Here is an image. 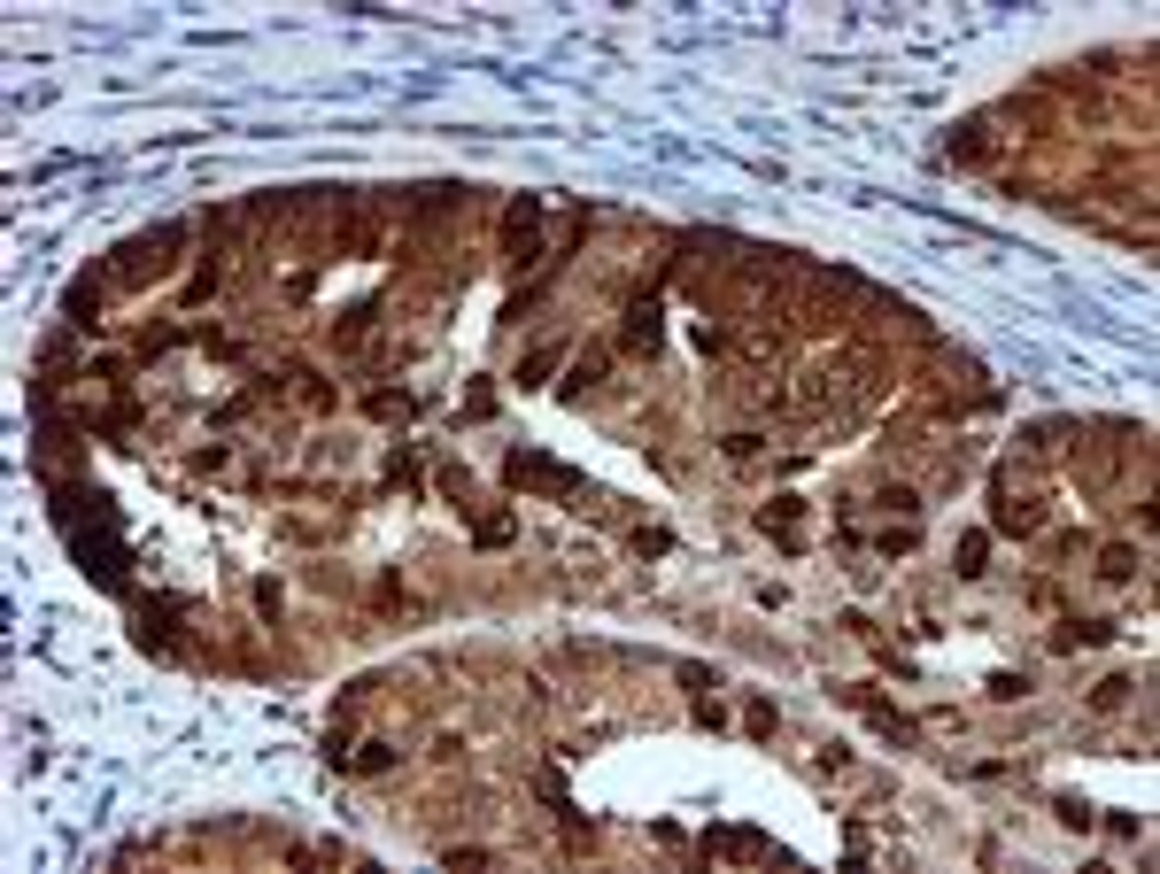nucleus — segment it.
<instances>
[{
	"label": "nucleus",
	"mask_w": 1160,
	"mask_h": 874,
	"mask_svg": "<svg viewBox=\"0 0 1160 874\" xmlns=\"http://www.w3.org/2000/svg\"><path fill=\"white\" fill-rule=\"evenodd\" d=\"M171 248H186V225H155V233L124 240V248H116V279H124V287L163 279V271H171Z\"/></svg>",
	"instance_id": "1"
},
{
	"label": "nucleus",
	"mask_w": 1160,
	"mask_h": 874,
	"mask_svg": "<svg viewBox=\"0 0 1160 874\" xmlns=\"http://www.w3.org/2000/svg\"><path fill=\"white\" fill-rule=\"evenodd\" d=\"M503 472H511V488H542V496H580V488H588L573 465H550V457H534V449H519Z\"/></svg>",
	"instance_id": "2"
},
{
	"label": "nucleus",
	"mask_w": 1160,
	"mask_h": 874,
	"mask_svg": "<svg viewBox=\"0 0 1160 874\" xmlns=\"http://www.w3.org/2000/svg\"><path fill=\"white\" fill-rule=\"evenodd\" d=\"M534 233H542V202L519 194V209L503 217V248H511V263H542V240H534Z\"/></svg>",
	"instance_id": "3"
},
{
	"label": "nucleus",
	"mask_w": 1160,
	"mask_h": 874,
	"mask_svg": "<svg viewBox=\"0 0 1160 874\" xmlns=\"http://www.w3.org/2000/svg\"><path fill=\"white\" fill-rule=\"evenodd\" d=\"M704 851H727V859H789L774 836H758V828H704Z\"/></svg>",
	"instance_id": "4"
},
{
	"label": "nucleus",
	"mask_w": 1160,
	"mask_h": 874,
	"mask_svg": "<svg viewBox=\"0 0 1160 874\" xmlns=\"http://www.w3.org/2000/svg\"><path fill=\"white\" fill-rule=\"evenodd\" d=\"M627 349H658V294H642V302H627Z\"/></svg>",
	"instance_id": "5"
},
{
	"label": "nucleus",
	"mask_w": 1160,
	"mask_h": 874,
	"mask_svg": "<svg viewBox=\"0 0 1160 874\" xmlns=\"http://www.w3.org/2000/svg\"><path fill=\"white\" fill-rule=\"evenodd\" d=\"M1114 635V619H1060L1052 627V650H1091V642Z\"/></svg>",
	"instance_id": "6"
},
{
	"label": "nucleus",
	"mask_w": 1160,
	"mask_h": 874,
	"mask_svg": "<svg viewBox=\"0 0 1160 874\" xmlns=\"http://www.w3.org/2000/svg\"><path fill=\"white\" fill-rule=\"evenodd\" d=\"M93 310H101V287H93V279H70V294H62V318H70V325H93Z\"/></svg>",
	"instance_id": "7"
},
{
	"label": "nucleus",
	"mask_w": 1160,
	"mask_h": 874,
	"mask_svg": "<svg viewBox=\"0 0 1160 874\" xmlns=\"http://www.w3.org/2000/svg\"><path fill=\"white\" fill-rule=\"evenodd\" d=\"M983 557H990V534H967V542H959V565H952V573H959V581H983V573H990Z\"/></svg>",
	"instance_id": "8"
},
{
	"label": "nucleus",
	"mask_w": 1160,
	"mask_h": 874,
	"mask_svg": "<svg viewBox=\"0 0 1160 874\" xmlns=\"http://www.w3.org/2000/svg\"><path fill=\"white\" fill-rule=\"evenodd\" d=\"M1130 689H1137L1130 673H1106L1099 689H1091V712H1122V704H1130Z\"/></svg>",
	"instance_id": "9"
},
{
	"label": "nucleus",
	"mask_w": 1160,
	"mask_h": 874,
	"mask_svg": "<svg viewBox=\"0 0 1160 874\" xmlns=\"http://www.w3.org/2000/svg\"><path fill=\"white\" fill-rule=\"evenodd\" d=\"M1052 813H1060V828H1075V836H1083V828L1099 820L1091 805H1083V797H1075V789H1060V797H1052Z\"/></svg>",
	"instance_id": "10"
},
{
	"label": "nucleus",
	"mask_w": 1160,
	"mask_h": 874,
	"mask_svg": "<svg viewBox=\"0 0 1160 874\" xmlns=\"http://www.w3.org/2000/svg\"><path fill=\"white\" fill-rule=\"evenodd\" d=\"M557 356H565V349H557V341H550V349H534V356H526V364H519V387H542V379L557 372Z\"/></svg>",
	"instance_id": "11"
},
{
	"label": "nucleus",
	"mask_w": 1160,
	"mask_h": 874,
	"mask_svg": "<svg viewBox=\"0 0 1160 874\" xmlns=\"http://www.w3.org/2000/svg\"><path fill=\"white\" fill-rule=\"evenodd\" d=\"M511 534H519V519H511V511H495V519H480V526H472V542H480V550L511 542Z\"/></svg>",
	"instance_id": "12"
},
{
	"label": "nucleus",
	"mask_w": 1160,
	"mask_h": 874,
	"mask_svg": "<svg viewBox=\"0 0 1160 874\" xmlns=\"http://www.w3.org/2000/svg\"><path fill=\"white\" fill-rule=\"evenodd\" d=\"M1130 573H1137V550H1130V542H1114V550L1099 557V581H1130Z\"/></svg>",
	"instance_id": "13"
},
{
	"label": "nucleus",
	"mask_w": 1160,
	"mask_h": 874,
	"mask_svg": "<svg viewBox=\"0 0 1160 874\" xmlns=\"http://www.w3.org/2000/svg\"><path fill=\"white\" fill-rule=\"evenodd\" d=\"M387 766H395V743H387V735H372V743L356 751V774H387Z\"/></svg>",
	"instance_id": "14"
},
{
	"label": "nucleus",
	"mask_w": 1160,
	"mask_h": 874,
	"mask_svg": "<svg viewBox=\"0 0 1160 874\" xmlns=\"http://www.w3.org/2000/svg\"><path fill=\"white\" fill-rule=\"evenodd\" d=\"M666 550H673L666 526H635V557H666Z\"/></svg>",
	"instance_id": "15"
},
{
	"label": "nucleus",
	"mask_w": 1160,
	"mask_h": 874,
	"mask_svg": "<svg viewBox=\"0 0 1160 874\" xmlns=\"http://www.w3.org/2000/svg\"><path fill=\"white\" fill-rule=\"evenodd\" d=\"M990 697H998V704H1014V697H1029V673H990Z\"/></svg>",
	"instance_id": "16"
},
{
	"label": "nucleus",
	"mask_w": 1160,
	"mask_h": 874,
	"mask_svg": "<svg viewBox=\"0 0 1160 874\" xmlns=\"http://www.w3.org/2000/svg\"><path fill=\"white\" fill-rule=\"evenodd\" d=\"M604 364H611L604 349H588V356H580V364H573V387H596V379H604Z\"/></svg>",
	"instance_id": "17"
},
{
	"label": "nucleus",
	"mask_w": 1160,
	"mask_h": 874,
	"mask_svg": "<svg viewBox=\"0 0 1160 874\" xmlns=\"http://www.w3.org/2000/svg\"><path fill=\"white\" fill-rule=\"evenodd\" d=\"M882 511H905V519H913V511H921V496H913V488H882Z\"/></svg>",
	"instance_id": "18"
},
{
	"label": "nucleus",
	"mask_w": 1160,
	"mask_h": 874,
	"mask_svg": "<svg viewBox=\"0 0 1160 874\" xmlns=\"http://www.w3.org/2000/svg\"><path fill=\"white\" fill-rule=\"evenodd\" d=\"M774 728H782V712H774V704L758 697V704H751V735H774Z\"/></svg>",
	"instance_id": "19"
},
{
	"label": "nucleus",
	"mask_w": 1160,
	"mask_h": 874,
	"mask_svg": "<svg viewBox=\"0 0 1160 874\" xmlns=\"http://www.w3.org/2000/svg\"><path fill=\"white\" fill-rule=\"evenodd\" d=\"M403 410H410V395H387V387L372 395V418H403Z\"/></svg>",
	"instance_id": "20"
}]
</instances>
